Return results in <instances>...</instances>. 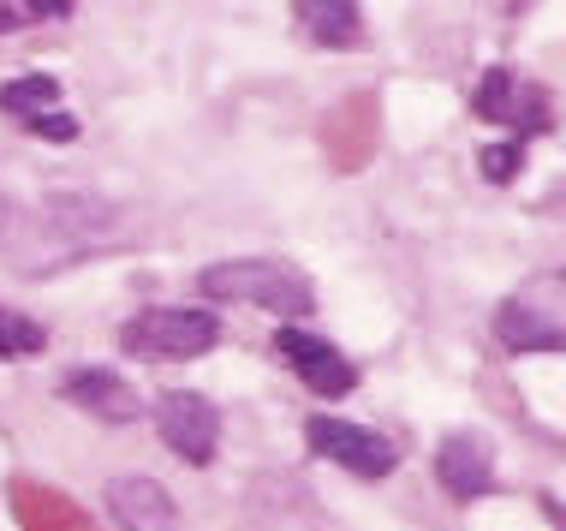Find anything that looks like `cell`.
Returning <instances> with one entry per match:
<instances>
[{
  "label": "cell",
  "mask_w": 566,
  "mask_h": 531,
  "mask_svg": "<svg viewBox=\"0 0 566 531\" xmlns=\"http://www.w3.org/2000/svg\"><path fill=\"white\" fill-rule=\"evenodd\" d=\"M251 520H304V525H311L316 520V496L311 490H304V483L298 478H256L251 483Z\"/></svg>",
  "instance_id": "cell-13"
},
{
  "label": "cell",
  "mask_w": 566,
  "mask_h": 531,
  "mask_svg": "<svg viewBox=\"0 0 566 531\" xmlns=\"http://www.w3.org/2000/svg\"><path fill=\"white\" fill-rule=\"evenodd\" d=\"M119 341L149 358H197L221 341V323L209 311H144L137 323L119 329Z\"/></svg>",
  "instance_id": "cell-4"
},
{
  "label": "cell",
  "mask_w": 566,
  "mask_h": 531,
  "mask_svg": "<svg viewBox=\"0 0 566 531\" xmlns=\"http://www.w3.org/2000/svg\"><path fill=\"white\" fill-rule=\"evenodd\" d=\"M274 353H281L286 364L298 371V383L304 388H316L323 400H340V394L358 388V371L346 364L340 346H328L323 335H311V329H274Z\"/></svg>",
  "instance_id": "cell-7"
},
{
  "label": "cell",
  "mask_w": 566,
  "mask_h": 531,
  "mask_svg": "<svg viewBox=\"0 0 566 531\" xmlns=\"http://www.w3.org/2000/svg\"><path fill=\"white\" fill-rule=\"evenodd\" d=\"M42 346H49L42 323H30V316L0 305V358H24V353H42Z\"/></svg>",
  "instance_id": "cell-15"
},
{
  "label": "cell",
  "mask_w": 566,
  "mask_h": 531,
  "mask_svg": "<svg viewBox=\"0 0 566 531\" xmlns=\"http://www.w3.org/2000/svg\"><path fill=\"white\" fill-rule=\"evenodd\" d=\"M24 12H36V19H66L72 0H24Z\"/></svg>",
  "instance_id": "cell-18"
},
{
  "label": "cell",
  "mask_w": 566,
  "mask_h": 531,
  "mask_svg": "<svg viewBox=\"0 0 566 531\" xmlns=\"http://www.w3.org/2000/svg\"><path fill=\"white\" fill-rule=\"evenodd\" d=\"M495 341L507 353H566V269H543L501 299Z\"/></svg>",
  "instance_id": "cell-1"
},
{
  "label": "cell",
  "mask_w": 566,
  "mask_h": 531,
  "mask_svg": "<svg viewBox=\"0 0 566 531\" xmlns=\"http://www.w3.org/2000/svg\"><path fill=\"white\" fill-rule=\"evenodd\" d=\"M156 430L186 466H209L216 448H221V413L203 400V394H161L156 400Z\"/></svg>",
  "instance_id": "cell-6"
},
{
  "label": "cell",
  "mask_w": 566,
  "mask_h": 531,
  "mask_svg": "<svg viewBox=\"0 0 566 531\" xmlns=\"http://www.w3.org/2000/svg\"><path fill=\"white\" fill-rule=\"evenodd\" d=\"M478 162H483V174L495 179V186H507V179L518 174V162H525V149H518V144H489Z\"/></svg>",
  "instance_id": "cell-16"
},
{
  "label": "cell",
  "mask_w": 566,
  "mask_h": 531,
  "mask_svg": "<svg viewBox=\"0 0 566 531\" xmlns=\"http://www.w3.org/2000/svg\"><path fill=\"white\" fill-rule=\"evenodd\" d=\"M298 24L311 42H323V49H358L364 42V12L358 0H293Z\"/></svg>",
  "instance_id": "cell-12"
},
{
  "label": "cell",
  "mask_w": 566,
  "mask_h": 531,
  "mask_svg": "<svg viewBox=\"0 0 566 531\" xmlns=\"http://www.w3.org/2000/svg\"><path fill=\"white\" fill-rule=\"evenodd\" d=\"M60 394H66L72 406H84V413H96L102 424H132L144 418V406H137V394L126 376L114 371H72L66 383H60Z\"/></svg>",
  "instance_id": "cell-11"
},
{
  "label": "cell",
  "mask_w": 566,
  "mask_h": 531,
  "mask_svg": "<svg viewBox=\"0 0 566 531\" xmlns=\"http://www.w3.org/2000/svg\"><path fill=\"white\" fill-rule=\"evenodd\" d=\"M7 30H19V7H0V37H7Z\"/></svg>",
  "instance_id": "cell-19"
},
{
  "label": "cell",
  "mask_w": 566,
  "mask_h": 531,
  "mask_svg": "<svg viewBox=\"0 0 566 531\" xmlns=\"http://www.w3.org/2000/svg\"><path fill=\"white\" fill-rule=\"evenodd\" d=\"M304 442L323 454V460L346 466L352 478H388L394 466H400V454H394L388 436L364 430V424H346V418H311L304 424Z\"/></svg>",
  "instance_id": "cell-5"
},
{
  "label": "cell",
  "mask_w": 566,
  "mask_h": 531,
  "mask_svg": "<svg viewBox=\"0 0 566 531\" xmlns=\"http://www.w3.org/2000/svg\"><path fill=\"white\" fill-rule=\"evenodd\" d=\"M203 299H227V305H256L269 316H311L316 293L298 269L269 263V257H239V263H216L197 275Z\"/></svg>",
  "instance_id": "cell-2"
},
{
  "label": "cell",
  "mask_w": 566,
  "mask_h": 531,
  "mask_svg": "<svg viewBox=\"0 0 566 531\" xmlns=\"http://www.w3.org/2000/svg\"><path fill=\"white\" fill-rule=\"evenodd\" d=\"M24 126H30V132H42L49 144H72V138H78V119H72V114H60V108H42V114H30Z\"/></svg>",
  "instance_id": "cell-17"
},
{
  "label": "cell",
  "mask_w": 566,
  "mask_h": 531,
  "mask_svg": "<svg viewBox=\"0 0 566 531\" xmlns=\"http://www.w3.org/2000/svg\"><path fill=\"white\" fill-rule=\"evenodd\" d=\"M436 478L453 502H478V496L495 483V448L478 430H453L448 442L436 448Z\"/></svg>",
  "instance_id": "cell-8"
},
{
  "label": "cell",
  "mask_w": 566,
  "mask_h": 531,
  "mask_svg": "<svg viewBox=\"0 0 566 531\" xmlns=\"http://www.w3.org/2000/svg\"><path fill=\"white\" fill-rule=\"evenodd\" d=\"M78 246L54 227V216L42 204H19L0 191V263L19 275H54V269L78 263Z\"/></svg>",
  "instance_id": "cell-3"
},
{
  "label": "cell",
  "mask_w": 566,
  "mask_h": 531,
  "mask_svg": "<svg viewBox=\"0 0 566 531\" xmlns=\"http://www.w3.org/2000/svg\"><path fill=\"white\" fill-rule=\"evenodd\" d=\"M478 114L495 119V126H518L525 138H531V132H548V96H543V90H531V84H518L507 66L483 72Z\"/></svg>",
  "instance_id": "cell-9"
},
{
  "label": "cell",
  "mask_w": 566,
  "mask_h": 531,
  "mask_svg": "<svg viewBox=\"0 0 566 531\" xmlns=\"http://www.w3.org/2000/svg\"><path fill=\"white\" fill-rule=\"evenodd\" d=\"M108 513H114V525H132V531H167V525H179L174 496H167L156 478H114L108 483Z\"/></svg>",
  "instance_id": "cell-10"
},
{
  "label": "cell",
  "mask_w": 566,
  "mask_h": 531,
  "mask_svg": "<svg viewBox=\"0 0 566 531\" xmlns=\"http://www.w3.org/2000/svg\"><path fill=\"white\" fill-rule=\"evenodd\" d=\"M54 102H60V79H49V72H30V79L0 90V114H19V119L54 108Z\"/></svg>",
  "instance_id": "cell-14"
}]
</instances>
